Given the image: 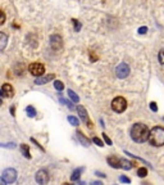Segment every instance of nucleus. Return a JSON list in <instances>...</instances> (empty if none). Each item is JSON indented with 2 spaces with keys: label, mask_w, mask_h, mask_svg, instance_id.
<instances>
[{
  "label": "nucleus",
  "mask_w": 164,
  "mask_h": 185,
  "mask_svg": "<svg viewBox=\"0 0 164 185\" xmlns=\"http://www.w3.org/2000/svg\"><path fill=\"white\" fill-rule=\"evenodd\" d=\"M103 139H104V141H105V144H106V145H112V140H110V138H109L105 133H103Z\"/></svg>",
  "instance_id": "a878e982"
},
{
  "label": "nucleus",
  "mask_w": 164,
  "mask_h": 185,
  "mask_svg": "<svg viewBox=\"0 0 164 185\" xmlns=\"http://www.w3.org/2000/svg\"><path fill=\"white\" fill-rule=\"evenodd\" d=\"M163 119H164V117H163Z\"/></svg>",
  "instance_id": "e433bc0d"
},
{
  "label": "nucleus",
  "mask_w": 164,
  "mask_h": 185,
  "mask_svg": "<svg viewBox=\"0 0 164 185\" xmlns=\"http://www.w3.org/2000/svg\"><path fill=\"white\" fill-rule=\"evenodd\" d=\"M28 71L31 75H34L36 76V77H40V76H42L44 73H45V66L41 63H32L30 64V67H28Z\"/></svg>",
  "instance_id": "20e7f679"
},
{
  "label": "nucleus",
  "mask_w": 164,
  "mask_h": 185,
  "mask_svg": "<svg viewBox=\"0 0 164 185\" xmlns=\"http://www.w3.org/2000/svg\"><path fill=\"white\" fill-rule=\"evenodd\" d=\"M49 179L50 178H49V173L46 170H39L35 175V180L40 185H46L49 183Z\"/></svg>",
  "instance_id": "0eeeda50"
},
{
  "label": "nucleus",
  "mask_w": 164,
  "mask_h": 185,
  "mask_svg": "<svg viewBox=\"0 0 164 185\" xmlns=\"http://www.w3.org/2000/svg\"><path fill=\"white\" fill-rule=\"evenodd\" d=\"M148 32V27H140L138 28V34H146Z\"/></svg>",
  "instance_id": "c756f323"
},
{
  "label": "nucleus",
  "mask_w": 164,
  "mask_h": 185,
  "mask_svg": "<svg viewBox=\"0 0 164 185\" xmlns=\"http://www.w3.org/2000/svg\"><path fill=\"white\" fill-rule=\"evenodd\" d=\"M135 165L136 163L131 162L128 159H121V168H123V170H131L132 167H135Z\"/></svg>",
  "instance_id": "2eb2a0df"
},
{
  "label": "nucleus",
  "mask_w": 164,
  "mask_h": 185,
  "mask_svg": "<svg viewBox=\"0 0 164 185\" xmlns=\"http://www.w3.org/2000/svg\"><path fill=\"white\" fill-rule=\"evenodd\" d=\"M14 95V90L10 84H4L0 89V96H5V98H12Z\"/></svg>",
  "instance_id": "9d476101"
},
{
  "label": "nucleus",
  "mask_w": 164,
  "mask_h": 185,
  "mask_svg": "<svg viewBox=\"0 0 164 185\" xmlns=\"http://www.w3.org/2000/svg\"><path fill=\"white\" fill-rule=\"evenodd\" d=\"M31 141H32V143H35V144H36V145H37V147H39V148H40L41 150H44V148H42V147H41V145H40V144L37 143V141H36V140H35L34 138H31Z\"/></svg>",
  "instance_id": "2f4dec72"
},
{
  "label": "nucleus",
  "mask_w": 164,
  "mask_h": 185,
  "mask_svg": "<svg viewBox=\"0 0 164 185\" xmlns=\"http://www.w3.org/2000/svg\"><path fill=\"white\" fill-rule=\"evenodd\" d=\"M50 46H51V49L53 50H55V51H58V50H60L62 49V46H63V40H62V37L59 36V35H51V37H50Z\"/></svg>",
  "instance_id": "1a4fd4ad"
},
{
  "label": "nucleus",
  "mask_w": 164,
  "mask_h": 185,
  "mask_svg": "<svg viewBox=\"0 0 164 185\" xmlns=\"http://www.w3.org/2000/svg\"><path fill=\"white\" fill-rule=\"evenodd\" d=\"M150 110L154 111V112H158V105H157L155 102H151V103H150Z\"/></svg>",
  "instance_id": "cd10ccee"
},
{
  "label": "nucleus",
  "mask_w": 164,
  "mask_h": 185,
  "mask_svg": "<svg viewBox=\"0 0 164 185\" xmlns=\"http://www.w3.org/2000/svg\"><path fill=\"white\" fill-rule=\"evenodd\" d=\"M92 141H94V143H95L97 147H103V145H104L103 140H100V139L97 138V136H94V138H92Z\"/></svg>",
  "instance_id": "393cba45"
},
{
  "label": "nucleus",
  "mask_w": 164,
  "mask_h": 185,
  "mask_svg": "<svg viewBox=\"0 0 164 185\" xmlns=\"http://www.w3.org/2000/svg\"><path fill=\"white\" fill-rule=\"evenodd\" d=\"M68 121H69V124L73 125V126H78V125H80L78 118L74 117V116H68Z\"/></svg>",
  "instance_id": "412c9836"
},
{
  "label": "nucleus",
  "mask_w": 164,
  "mask_h": 185,
  "mask_svg": "<svg viewBox=\"0 0 164 185\" xmlns=\"http://www.w3.org/2000/svg\"><path fill=\"white\" fill-rule=\"evenodd\" d=\"M127 108V100L123 96H117L112 102V110L117 113H122L123 111H126Z\"/></svg>",
  "instance_id": "7ed1b4c3"
},
{
  "label": "nucleus",
  "mask_w": 164,
  "mask_h": 185,
  "mask_svg": "<svg viewBox=\"0 0 164 185\" xmlns=\"http://www.w3.org/2000/svg\"><path fill=\"white\" fill-rule=\"evenodd\" d=\"M119 181L123 183V184H131V179H129V178H127L126 175L119 176Z\"/></svg>",
  "instance_id": "b1692460"
},
{
  "label": "nucleus",
  "mask_w": 164,
  "mask_h": 185,
  "mask_svg": "<svg viewBox=\"0 0 164 185\" xmlns=\"http://www.w3.org/2000/svg\"><path fill=\"white\" fill-rule=\"evenodd\" d=\"M8 44V36L4 32H0V51H3Z\"/></svg>",
  "instance_id": "dca6fc26"
},
{
  "label": "nucleus",
  "mask_w": 164,
  "mask_h": 185,
  "mask_svg": "<svg viewBox=\"0 0 164 185\" xmlns=\"http://www.w3.org/2000/svg\"><path fill=\"white\" fill-rule=\"evenodd\" d=\"M68 96L71 98V99H72V102L73 103H78L80 102V98H78V95L77 94H76L72 89H68Z\"/></svg>",
  "instance_id": "6ab92c4d"
},
{
  "label": "nucleus",
  "mask_w": 164,
  "mask_h": 185,
  "mask_svg": "<svg viewBox=\"0 0 164 185\" xmlns=\"http://www.w3.org/2000/svg\"><path fill=\"white\" fill-rule=\"evenodd\" d=\"M95 175H96V176H99V178H103V179L106 178L105 173H104V172H100V171H95Z\"/></svg>",
  "instance_id": "c85d7f7f"
},
{
  "label": "nucleus",
  "mask_w": 164,
  "mask_h": 185,
  "mask_svg": "<svg viewBox=\"0 0 164 185\" xmlns=\"http://www.w3.org/2000/svg\"><path fill=\"white\" fill-rule=\"evenodd\" d=\"M54 79H55V75H53V73L42 75V76H40V77H36L35 84H36V85H44V84H48L49 81H51V80H54Z\"/></svg>",
  "instance_id": "9b49d317"
},
{
  "label": "nucleus",
  "mask_w": 164,
  "mask_h": 185,
  "mask_svg": "<svg viewBox=\"0 0 164 185\" xmlns=\"http://www.w3.org/2000/svg\"><path fill=\"white\" fill-rule=\"evenodd\" d=\"M76 110H77V112H78V114H80V118L82 119V122H85L89 129H92V127H94V125H92V124H91V121H90V118H89V113H87L86 108H85V107H82V105H78L77 108H76Z\"/></svg>",
  "instance_id": "423d86ee"
},
{
  "label": "nucleus",
  "mask_w": 164,
  "mask_h": 185,
  "mask_svg": "<svg viewBox=\"0 0 164 185\" xmlns=\"http://www.w3.org/2000/svg\"><path fill=\"white\" fill-rule=\"evenodd\" d=\"M90 185H103V183L101 181H92Z\"/></svg>",
  "instance_id": "473e14b6"
},
{
  "label": "nucleus",
  "mask_w": 164,
  "mask_h": 185,
  "mask_svg": "<svg viewBox=\"0 0 164 185\" xmlns=\"http://www.w3.org/2000/svg\"><path fill=\"white\" fill-rule=\"evenodd\" d=\"M3 179L7 184H12L17 180V171L14 168H5L3 171Z\"/></svg>",
  "instance_id": "39448f33"
},
{
  "label": "nucleus",
  "mask_w": 164,
  "mask_h": 185,
  "mask_svg": "<svg viewBox=\"0 0 164 185\" xmlns=\"http://www.w3.org/2000/svg\"><path fill=\"white\" fill-rule=\"evenodd\" d=\"M26 113L28 117H36V110H35V107H32V105H27L26 107Z\"/></svg>",
  "instance_id": "a211bd4d"
},
{
  "label": "nucleus",
  "mask_w": 164,
  "mask_h": 185,
  "mask_svg": "<svg viewBox=\"0 0 164 185\" xmlns=\"http://www.w3.org/2000/svg\"><path fill=\"white\" fill-rule=\"evenodd\" d=\"M137 176H138V178H145V176H148V168H146V167H140V168H137Z\"/></svg>",
  "instance_id": "aec40b11"
},
{
  "label": "nucleus",
  "mask_w": 164,
  "mask_h": 185,
  "mask_svg": "<svg viewBox=\"0 0 164 185\" xmlns=\"http://www.w3.org/2000/svg\"><path fill=\"white\" fill-rule=\"evenodd\" d=\"M148 140L150 141L151 145H155V147L164 145V127L155 126L154 129H151Z\"/></svg>",
  "instance_id": "f03ea898"
},
{
  "label": "nucleus",
  "mask_w": 164,
  "mask_h": 185,
  "mask_svg": "<svg viewBox=\"0 0 164 185\" xmlns=\"http://www.w3.org/2000/svg\"><path fill=\"white\" fill-rule=\"evenodd\" d=\"M63 185H73V184H69V183H64Z\"/></svg>",
  "instance_id": "c9c22d12"
},
{
  "label": "nucleus",
  "mask_w": 164,
  "mask_h": 185,
  "mask_svg": "<svg viewBox=\"0 0 164 185\" xmlns=\"http://www.w3.org/2000/svg\"><path fill=\"white\" fill-rule=\"evenodd\" d=\"M0 185H7V183L4 181V179H3V178H0Z\"/></svg>",
  "instance_id": "f704fd0d"
},
{
  "label": "nucleus",
  "mask_w": 164,
  "mask_h": 185,
  "mask_svg": "<svg viewBox=\"0 0 164 185\" xmlns=\"http://www.w3.org/2000/svg\"><path fill=\"white\" fill-rule=\"evenodd\" d=\"M90 58H91V61H92V62H95V61H97V57L95 56V53H92V51L90 53Z\"/></svg>",
  "instance_id": "7c9ffc66"
},
{
  "label": "nucleus",
  "mask_w": 164,
  "mask_h": 185,
  "mask_svg": "<svg viewBox=\"0 0 164 185\" xmlns=\"http://www.w3.org/2000/svg\"><path fill=\"white\" fill-rule=\"evenodd\" d=\"M21 152H22V154H23L26 158H31V154H30V147L26 145V144H22L21 145Z\"/></svg>",
  "instance_id": "f3484780"
},
{
  "label": "nucleus",
  "mask_w": 164,
  "mask_h": 185,
  "mask_svg": "<svg viewBox=\"0 0 164 185\" xmlns=\"http://www.w3.org/2000/svg\"><path fill=\"white\" fill-rule=\"evenodd\" d=\"M72 23L74 25V31H76V32H78V31L81 30L82 25H81V23L78 22V21H77V19H74V18H73V19H72Z\"/></svg>",
  "instance_id": "5701e85b"
},
{
  "label": "nucleus",
  "mask_w": 164,
  "mask_h": 185,
  "mask_svg": "<svg viewBox=\"0 0 164 185\" xmlns=\"http://www.w3.org/2000/svg\"><path fill=\"white\" fill-rule=\"evenodd\" d=\"M10 113H12V116H14V114H16V113H14V105L10 107Z\"/></svg>",
  "instance_id": "72a5a7b5"
},
{
  "label": "nucleus",
  "mask_w": 164,
  "mask_h": 185,
  "mask_svg": "<svg viewBox=\"0 0 164 185\" xmlns=\"http://www.w3.org/2000/svg\"><path fill=\"white\" fill-rule=\"evenodd\" d=\"M4 22H5V13L3 10H0V26H2Z\"/></svg>",
  "instance_id": "bb28decb"
},
{
  "label": "nucleus",
  "mask_w": 164,
  "mask_h": 185,
  "mask_svg": "<svg viewBox=\"0 0 164 185\" xmlns=\"http://www.w3.org/2000/svg\"><path fill=\"white\" fill-rule=\"evenodd\" d=\"M76 134H77V138H78V140L81 141V143L85 145V147H89L90 145V139H87L83 134H82V131H80V130H77L76 131Z\"/></svg>",
  "instance_id": "ddd939ff"
},
{
  "label": "nucleus",
  "mask_w": 164,
  "mask_h": 185,
  "mask_svg": "<svg viewBox=\"0 0 164 185\" xmlns=\"http://www.w3.org/2000/svg\"><path fill=\"white\" fill-rule=\"evenodd\" d=\"M149 129L146 125L141 124V122H137L132 126V129H131V138H132L134 141H136V143H144V141H146L149 139Z\"/></svg>",
  "instance_id": "f257e3e1"
},
{
  "label": "nucleus",
  "mask_w": 164,
  "mask_h": 185,
  "mask_svg": "<svg viewBox=\"0 0 164 185\" xmlns=\"http://www.w3.org/2000/svg\"><path fill=\"white\" fill-rule=\"evenodd\" d=\"M54 88H55L58 91H62L64 89V84L62 81H59V80H55L54 81Z\"/></svg>",
  "instance_id": "4be33fe9"
},
{
  "label": "nucleus",
  "mask_w": 164,
  "mask_h": 185,
  "mask_svg": "<svg viewBox=\"0 0 164 185\" xmlns=\"http://www.w3.org/2000/svg\"><path fill=\"white\" fill-rule=\"evenodd\" d=\"M83 170H85L83 167H77V168H76V170L72 172V175H71V180H72V181L80 180V176H81V173H82Z\"/></svg>",
  "instance_id": "4468645a"
},
{
  "label": "nucleus",
  "mask_w": 164,
  "mask_h": 185,
  "mask_svg": "<svg viewBox=\"0 0 164 185\" xmlns=\"http://www.w3.org/2000/svg\"><path fill=\"white\" fill-rule=\"evenodd\" d=\"M115 75L118 79H126L129 75V67L127 63H121L119 66L115 68Z\"/></svg>",
  "instance_id": "6e6552de"
},
{
  "label": "nucleus",
  "mask_w": 164,
  "mask_h": 185,
  "mask_svg": "<svg viewBox=\"0 0 164 185\" xmlns=\"http://www.w3.org/2000/svg\"><path fill=\"white\" fill-rule=\"evenodd\" d=\"M108 161V165L113 167V168H121V159H119L118 157L115 156H110V157H108L106 158Z\"/></svg>",
  "instance_id": "f8f14e48"
}]
</instances>
